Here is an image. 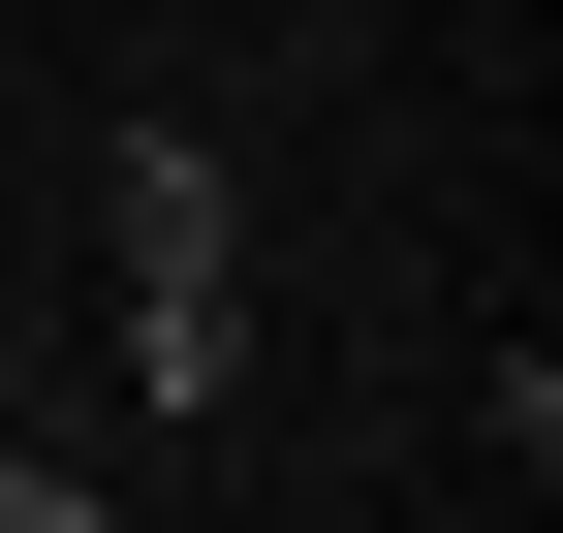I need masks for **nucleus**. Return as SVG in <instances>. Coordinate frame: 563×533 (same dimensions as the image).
<instances>
[{
	"label": "nucleus",
	"mask_w": 563,
	"mask_h": 533,
	"mask_svg": "<svg viewBox=\"0 0 563 533\" xmlns=\"http://www.w3.org/2000/svg\"><path fill=\"white\" fill-rule=\"evenodd\" d=\"M95 251H125V409H220V377H251V220H220V126H125V157H95Z\"/></svg>",
	"instance_id": "f257e3e1"
},
{
	"label": "nucleus",
	"mask_w": 563,
	"mask_h": 533,
	"mask_svg": "<svg viewBox=\"0 0 563 533\" xmlns=\"http://www.w3.org/2000/svg\"><path fill=\"white\" fill-rule=\"evenodd\" d=\"M0 533H125V502H95V471H63V439H0Z\"/></svg>",
	"instance_id": "f03ea898"
}]
</instances>
